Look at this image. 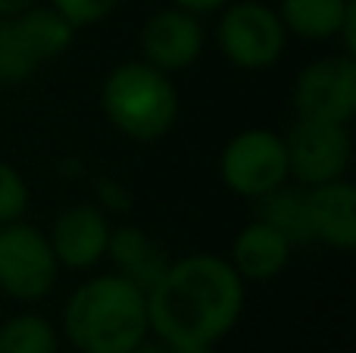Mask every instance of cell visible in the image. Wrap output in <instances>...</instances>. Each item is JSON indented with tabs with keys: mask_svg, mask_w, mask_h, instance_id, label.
<instances>
[{
	"mask_svg": "<svg viewBox=\"0 0 356 353\" xmlns=\"http://www.w3.org/2000/svg\"><path fill=\"white\" fill-rule=\"evenodd\" d=\"M247 285L228 256L184 254L147 291L150 335L166 347H216L238 329Z\"/></svg>",
	"mask_w": 356,
	"mask_h": 353,
	"instance_id": "cell-1",
	"label": "cell"
},
{
	"mask_svg": "<svg viewBox=\"0 0 356 353\" xmlns=\"http://www.w3.org/2000/svg\"><path fill=\"white\" fill-rule=\"evenodd\" d=\"M60 335L79 353H125L150 338L147 291L119 272L75 285L60 313Z\"/></svg>",
	"mask_w": 356,
	"mask_h": 353,
	"instance_id": "cell-2",
	"label": "cell"
},
{
	"mask_svg": "<svg viewBox=\"0 0 356 353\" xmlns=\"http://www.w3.org/2000/svg\"><path fill=\"white\" fill-rule=\"evenodd\" d=\"M100 110L122 138L138 144L163 141L181 116V94L172 75L138 60H125L104 75Z\"/></svg>",
	"mask_w": 356,
	"mask_h": 353,
	"instance_id": "cell-3",
	"label": "cell"
},
{
	"mask_svg": "<svg viewBox=\"0 0 356 353\" xmlns=\"http://www.w3.org/2000/svg\"><path fill=\"white\" fill-rule=\"evenodd\" d=\"M79 31L47 3L19 16H0V88H19L38 75L44 63L63 56Z\"/></svg>",
	"mask_w": 356,
	"mask_h": 353,
	"instance_id": "cell-4",
	"label": "cell"
},
{
	"mask_svg": "<svg viewBox=\"0 0 356 353\" xmlns=\"http://www.w3.org/2000/svg\"><path fill=\"white\" fill-rule=\"evenodd\" d=\"M213 41L222 60L244 72L272 69L284 56L288 31L278 10L266 0H232L216 13Z\"/></svg>",
	"mask_w": 356,
	"mask_h": 353,
	"instance_id": "cell-5",
	"label": "cell"
},
{
	"mask_svg": "<svg viewBox=\"0 0 356 353\" xmlns=\"http://www.w3.org/2000/svg\"><path fill=\"white\" fill-rule=\"evenodd\" d=\"M219 181L244 200H259L291 181L282 131L253 125L232 135L219 150Z\"/></svg>",
	"mask_w": 356,
	"mask_h": 353,
	"instance_id": "cell-6",
	"label": "cell"
},
{
	"mask_svg": "<svg viewBox=\"0 0 356 353\" xmlns=\"http://www.w3.org/2000/svg\"><path fill=\"white\" fill-rule=\"evenodd\" d=\"M60 272L44 229L25 219L0 225V294L19 304H38L54 294Z\"/></svg>",
	"mask_w": 356,
	"mask_h": 353,
	"instance_id": "cell-7",
	"label": "cell"
},
{
	"mask_svg": "<svg viewBox=\"0 0 356 353\" xmlns=\"http://www.w3.org/2000/svg\"><path fill=\"white\" fill-rule=\"evenodd\" d=\"M282 138L288 150V175L294 185L316 188L334 179H347L353 163L350 125L294 116Z\"/></svg>",
	"mask_w": 356,
	"mask_h": 353,
	"instance_id": "cell-8",
	"label": "cell"
},
{
	"mask_svg": "<svg viewBox=\"0 0 356 353\" xmlns=\"http://www.w3.org/2000/svg\"><path fill=\"white\" fill-rule=\"evenodd\" d=\"M291 106L297 119L350 125L356 116V56L338 50L307 63L291 85Z\"/></svg>",
	"mask_w": 356,
	"mask_h": 353,
	"instance_id": "cell-9",
	"label": "cell"
},
{
	"mask_svg": "<svg viewBox=\"0 0 356 353\" xmlns=\"http://www.w3.org/2000/svg\"><path fill=\"white\" fill-rule=\"evenodd\" d=\"M138 47L141 60L150 66L163 69L166 75L184 72L203 56L207 47V28L203 16L181 10V6H160L144 19L138 31Z\"/></svg>",
	"mask_w": 356,
	"mask_h": 353,
	"instance_id": "cell-10",
	"label": "cell"
},
{
	"mask_svg": "<svg viewBox=\"0 0 356 353\" xmlns=\"http://www.w3.org/2000/svg\"><path fill=\"white\" fill-rule=\"evenodd\" d=\"M113 222L94 200L88 204H69L54 216L47 229V241L60 269L72 272H91L106 260Z\"/></svg>",
	"mask_w": 356,
	"mask_h": 353,
	"instance_id": "cell-11",
	"label": "cell"
},
{
	"mask_svg": "<svg viewBox=\"0 0 356 353\" xmlns=\"http://www.w3.org/2000/svg\"><path fill=\"white\" fill-rule=\"evenodd\" d=\"M307 222L313 244H322L338 254L356 247V188L350 179H334L325 185L303 188Z\"/></svg>",
	"mask_w": 356,
	"mask_h": 353,
	"instance_id": "cell-12",
	"label": "cell"
},
{
	"mask_svg": "<svg viewBox=\"0 0 356 353\" xmlns=\"http://www.w3.org/2000/svg\"><path fill=\"white\" fill-rule=\"evenodd\" d=\"M291 256H294V247H291L288 238L278 235L272 225H266L263 219L253 216L234 235L228 263L244 279V285H266V281L278 279L291 266Z\"/></svg>",
	"mask_w": 356,
	"mask_h": 353,
	"instance_id": "cell-13",
	"label": "cell"
},
{
	"mask_svg": "<svg viewBox=\"0 0 356 353\" xmlns=\"http://www.w3.org/2000/svg\"><path fill=\"white\" fill-rule=\"evenodd\" d=\"M106 260L113 263V272L129 279L141 291H150L156 285V279L166 272V266L172 263V256L141 225L122 222V225H113V231H110Z\"/></svg>",
	"mask_w": 356,
	"mask_h": 353,
	"instance_id": "cell-14",
	"label": "cell"
},
{
	"mask_svg": "<svg viewBox=\"0 0 356 353\" xmlns=\"http://www.w3.org/2000/svg\"><path fill=\"white\" fill-rule=\"evenodd\" d=\"M356 0H278V19H282L288 38L309 44L338 41L341 25L350 16Z\"/></svg>",
	"mask_w": 356,
	"mask_h": 353,
	"instance_id": "cell-15",
	"label": "cell"
},
{
	"mask_svg": "<svg viewBox=\"0 0 356 353\" xmlns=\"http://www.w3.org/2000/svg\"><path fill=\"white\" fill-rule=\"evenodd\" d=\"M253 204H257V219H263L278 235L288 238L294 250L313 244V238H309V222H307V197H303L300 185L284 181L282 188L263 194V197L253 200Z\"/></svg>",
	"mask_w": 356,
	"mask_h": 353,
	"instance_id": "cell-16",
	"label": "cell"
},
{
	"mask_svg": "<svg viewBox=\"0 0 356 353\" xmlns=\"http://www.w3.org/2000/svg\"><path fill=\"white\" fill-rule=\"evenodd\" d=\"M60 325L44 313L22 310L0 322V353H60Z\"/></svg>",
	"mask_w": 356,
	"mask_h": 353,
	"instance_id": "cell-17",
	"label": "cell"
},
{
	"mask_svg": "<svg viewBox=\"0 0 356 353\" xmlns=\"http://www.w3.org/2000/svg\"><path fill=\"white\" fill-rule=\"evenodd\" d=\"M29 204H31V188L25 181V175L10 160L0 156V225L25 219Z\"/></svg>",
	"mask_w": 356,
	"mask_h": 353,
	"instance_id": "cell-18",
	"label": "cell"
},
{
	"mask_svg": "<svg viewBox=\"0 0 356 353\" xmlns=\"http://www.w3.org/2000/svg\"><path fill=\"white\" fill-rule=\"evenodd\" d=\"M44 3L54 6L75 31H85L110 19L116 13L119 0H44Z\"/></svg>",
	"mask_w": 356,
	"mask_h": 353,
	"instance_id": "cell-19",
	"label": "cell"
},
{
	"mask_svg": "<svg viewBox=\"0 0 356 353\" xmlns=\"http://www.w3.org/2000/svg\"><path fill=\"white\" fill-rule=\"evenodd\" d=\"M91 200L110 219L113 216H129L131 206H135V194H131V188L125 185L122 179H116V175H100V179H94V197Z\"/></svg>",
	"mask_w": 356,
	"mask_h": 353,
	"instance_id": "cell-20",
	"label": "cell"
},
{
	"mask_svg": "<svg viewBox=\"0 0 356 353\" xmlns=\"http://www.w3.org/2000/svg\"><path fill=\"white\" fill-rule=\"evenodd\" d=\"M172 6H181V10L194 13V16H213V13H219L225 3H232V0H169Z\"/></svg>",
	"mask_w": 356,
	"mask_h": 353,
	"instance_id": "cell-21",
	"label": "cell"
},
{
	"mask_svg": "<svg viewBox=\"0 0 356 353\" xmlns=\"http://www.w3.org/2000/svg\"><path fill=\"white\" fill-rule=\"evenodd\" d=\"M38 3H44V0H0V16H19Z\"/></svg>",
	"mask_w": 356,
	"mask_h": 353,
	"instance_id": "cell-22",
	"label": "cell"
},
{
	"mask_svg": "<svg viewBox=\"0 0 356 353\" xmlns=\"http://www.w3.org/2000/svg\"><path fill=\"white\" fill-rule=\"evenodd\" d=\"M125 353H169V347L163 341H150V338H147V341H141L138 347H131V350H125Z\"/></svg>",
	"mask_w": 356,
	"mask_h": 353,
	"instance_id": "cell-23",
	"label": "cell"
},
{
	"mask_svg": "<svg viewBox=\"0 0 356 353\" xmlns=\"http://www.w3.org/2000/svg\"><path fill=\"white\" fill-rule=\"evenodd\" d=\"M169 353H216V347H169Z\"/></svg>",
	"mask_w": 356,
	"mask_h": 353,
	"instance_id": "cell-24",
	"label": "cell"
}]
</instances>
